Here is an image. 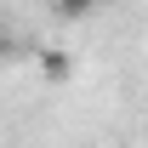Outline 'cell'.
Instances as JSON below:
<instances>
[{
    "label": "cell",
    "mask_w": 148,
    "mask_h": 148,
    "mask_svg": "<svg viewBox=\"0 0 148 148\" xmlns=\"http://www.w3.org/2000/svg\"><path fill=\"white\" fill-rule=\"evenodd\" d=\"M91 6H120V0H91Z\"/></svg>",
    "instance_id": "277c9868"
},
{
    "label": "cell",
    "mask_w": 148,
    "mask_h": 148,
    "mask_svg": "<svg viewBox=\"0 0 148 148\" xmlns=\"http://www.w3.org/2000/svg\"><path fill=\"white\" fill-rule=\"evenodd\" d=\"M6 51H12V46H6V34H0V63H6Z\"/></svg>",
    "instance_id": "3957f363"
},
{
    "label": "cell",
    "mask_w": 148,
    "mask_h": 148,
    "mask_svg": "<svg viewBox=\"0 0 148 148\" xmlns=\"http://www.w3.org/2000/svg\"><path fill=\"white\" fill-rule=\"evenodd\" d=\"M40 74H46V80H69V74H74V57L69 51H40Z\"/></svg>",
    "instance_id": "6da1fadb"
},
{
    "label": "cell",
    "mask_w": 148,
    "mask_h": 148,
    "mask_svg": "<svg viewBox=\"0 0 148 148\" xmlns=\"http://www.w3.org/2000/svg\"><path fill=\"white\" fill-rule=\"evenodd\" d=\"M51 6H57V17H86V12H97L91 0H51Z\"/></svg>",
    "instance_id": "7a4b0ae2"
}]
</instances>
